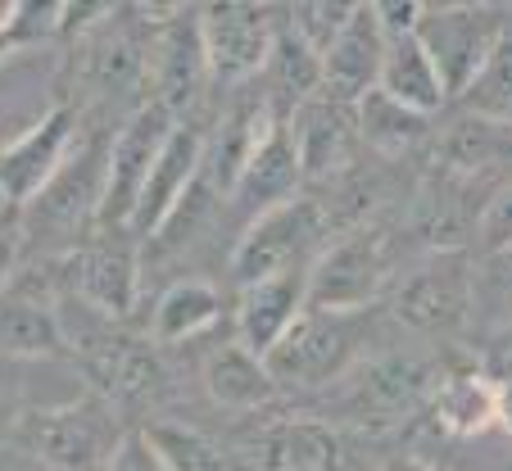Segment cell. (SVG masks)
Wrapping results in <instances>:
<instances>
[{"label": "cell", "mask_w": 512, "mask_h": 471, "mask_svg": "<svg viewBox=\"0 0 512 471\" xmlns=\"http://www.w3.org/2000/svg\"><path fill=\"white\" fill-rule=\"evenodd\" d=\"M14 440L50 471H105L123 435L114 431L105 399H73L59 408L23 413Z\"/></svg>", "instance_id": "6da1fadb"}, {"label": "cell", "mask_w": 512, "mask_h": 471, "mask_svg": "<svg viewBox=\"0 0 512 471\" xmlns=\"http://www.w3.org/2000/svg\"><path fill=\"white\" fill-rule=\"evenodd\" d=\"M177 118L164 105L145 100L123 127H118L114 145L105 154V191H100V213L96 222L105 231H123L132 227V213L145 195V182L155 173L159 154H164L168 136H173Z\"/></svg>", "instance_id": "7a4b0ae2"}, {"label": "cell", "mask_w": 512, "mask_h": 471, "mask_svg": "<svg viewBox=\"0 0 512 471\" xmlns=\"http://www.w3.org/2000/svg\"><path fill=\"white\" fill-rule=\"evenodd\" d=\"M503 37V10L494 5H426L417 23V41L435 59L449 96H467L476 87Z\"/></svg>", "instance_id": "3957f363"}, {"label": "cell", "mask_w": 512, "mask_h": 471, "mask_svg": "<svg viewBox=\"0 0 512 471\" xmlns=\"http://www.w3.org/2000/svg\"><path fill=\"white\" fill-rule=\"evenodd\" d=\"M200 41L204 59H209L213 82H250L254 73L272 64L277 50V14L268 5H245V0H218V5H200Z\"/></svg>", "instance_id": "277c9868"}, {"label": "cell", "mask_w": 512, "mask_h": 471, "mask_svg": "<svg viewBox=\"0 0 512 471\" xmlns=\"http://www.w3.org/2000/svg\"><path fill=\"white\" fill-rule=\"evenodd\" d=\"M363 345L358 313H318L304 308V318L286 331L268 354V372L277 385H327L349 372Z\"/></svg>", "instance_id": "5b68a950"}, {"label": "cell", "mask_w": 512, "mask_h": 471, "mask_svg": "<svg viewBox=\"0 0 512 471\" xmlns=\"http://www.w3.org/2000/svg\"><path fill=\"white\" fill-rule=\"evenodd\" d=\"M390 254L381 231H354L309 268V308L318 313H363L386 290Z\"/></svg>", "instance_id": "8992f818"}, {"label": "cell", "mask_w": 512, "mask_h": 471, "mask_svg": "<svg viewBox=\"0 0 512 471\" xmlns=\"http://www.w3.org/2000/svg\"><path fill=\"white\" fill-rule=\"evenodd\" d=\"M318 236H322V209L313 200H286V204H277V209L259 213L232 254L236 281L254 286V281L295 272L304 250H309Z\"/></svg>", "instance_id": "52a82bcc"}, {"label": "cell", "mask_w": 512, "mask_h": 471, "mask_svg": "<svg viewBox=\"0 0 512 471\" xmlns=\"http://www.w3.org/2000/svg\"><path fill=\"white\" fill-rule=\"evenodd\" d=\"M78 118L68 105H55L50 114H41L37 123L23 136H14L5 150H0V200L5 204H32L50 191L59 173L68 164V145L78 132Z\"/></svg>", "instance_id": "ba28073f"}, {"label": "cell", "mask_w": 512, "mask_h": 471, "mask_svg": "<svg viewBox=\"0 0 512 471\" xmlns=\"http://www.w3.org/2000/svg\"><path fill=\"white\" fill-rule=\"evenodd\" d=\"M395 318L408 331L422 336H440V331H458L472 308V272H467L463 254H435L417 272H408L395 290Z\"/></svg>", "instance_id": "9c48e42d"}, {"label": "cell", "mask_w": 512, "mask_h": 471, "mask_svg": "<svg viewBox=\"0 0 512 471\" xmlns=\"http://www.w3.org/2000/svg\"><path fill=\"white\" fill-rule=\"evenodd\" d=\"M82 367L96 381L100 399H114V404H141V399L159 395V381H164V367H159L155 349L136 336L105 327L96 336H87L78 345Z\"/></svg>", "instance_id": "30bf717a"}, {"label": "cell", "mask_w": 512, "mask_h": 471, "mask_svg": "<svg viewBox=\"0 0 512 471\" xmlns=\"http://www.w3.org/2000/svg\"><path fill=\"white\" fill-rule=\"evenodd\" d=\"M381 64H386V32H381L372 5H358L354 19L345 23V32H340V37L331 41V50L322 55V91L318 96L354 109L363 96L377 91Z\"/></svg>", "instance_id": "8fae6325"}, {"label": "cell", "mask_w": 512, "mask_h": 471, "mask_svg": "<svg viewBox=\"0 0 512 471\" xmlns=\"http://www.w3.org/2000/svg\"><path fill=\"white\" fill-rule=\"evenodd\" d=\"M204 168V136L195 127L177 123L173 136H168L164 154H159L155 173L145 182V195L132 213V236H159V231L173 222V213L191 200V186Z\"/></svg>", "instance_id": "7c38bea8"}, {"label": "cell", "mask_w": 512, "mask_h": 471, "mask_svg": "<svg viewBox=\"0 0 512 471\" xmlns=\"http://www.w3.org/2000/svg\"><path fill=\"white\" fill-rule=\"evenodd\" d=\"M309 308V272H281V277L241 286V304H236V336L250 354L268 358L272 349L286 340V331L304 318Z\"/></svg>", "instance_id": "4fadbf2b"}, {"label": "cell", "mask_w": 512, "mask_h": 471, "mask_svg": "<svg viewBox=\"0 0 512 471\" xmlns=\"http://www.w3.org/2000/svg\"><path fill=\"white\" fill-rule=\"evenodd\" d=\"M435 390H440V376L426 358H381L363 372L354 390V413L363 422H404V417L431 408Z\"/></svg>", "instance_id": "5bb4252c"}, {"label": "cell", "mask_w": 512, "mask_h": 471, "mask_svg": "<svg viewBox=\"0 0 512 471\" xmlns=\"http://www.w3.org/2000/svg\"><path fill=\"white\" fill-rule=\"evenodd\" d=\"M68 281H73V295H78L91 313H100L105 322H123L136 308V295H141L136 254L114 241H100V245H91V250L73 254Z\"/></svg>", "instance_id": "9a60e30c"}, {"label": "cell", "mask_w": 512, "mask_h": 471, "mask_svg": "<svg viewBox=\"0 0 512 471\" xmlns=\"http://www.w3.org/2000/svg\"><path fill=\"white\" fill-rule=\"evenodd\" d=\"M304 182L300 168V150H295V136H290V118H272L263 127L259 145L250 150L241 168V182H236V200L254 213H268L277 204L295 200V186Z\"/></svg>", "instance_id": "2e32d148"}, {"label": "cell", "mask_w": 512, "mask_h": 471, "mask_svg": "<svg viewBox=\"0 0 512 471\" xmlns=\"http://www.w3.org/2000/svg\"><path fill=\"white\" fill-rule=\"evenodd\" d=\"M290 136L300 150L304 177H331L349 164L358 136V118L349 105H336L327 96H313L290 109Z\"/></svg>", "instance_id": "e0dca14e"}, {"label": "cell", "mask_w": 512, "mask_h": 471, "mask_svg": "<svg viewBox=\"0 0 512 471\" xmlns=\"http://www.w3.org/2000/svg\"><path fill=\"white\" fill-rule=\"evenodd\" d=\"M204 77H209V59H204L200 19L195 14H177L159 28L155 41V105L168 114H182L195 96H200Z\"/></svg>", "instance_id": "ac0fdd59"}, {"label": "cell", "mask_w": 512, "mask_h": 471, "mask_svg": "<svg viewBox=\"0 0 512 471\" xmlns=\"http://www.w3.org/2000/svg\"><path fill=\"white\" fill-rule=\"evenodd\" d=\"M377 91H386L390 100H399V105L417 109V114H440L449 100L445 91V77H440V68H435V59L426 55V46L413 37H390L386 41V64H381V82Z\"/></svg>", "instance_id": "d6986e66"}, {"label": "cell", "mask_w": 512, "mask_h": 471, "mask_svg": "<svg viewBox=\"0 0 512 471\" xmlns=\"http://www.w3.org/2000/svg\"><path fill=\"white\" fill-rule=\"evenodd\" d=\"M263 471H345V444L327 422H277L259 444Z\"/></svg>", "instance_id": "ffe728a7"}, {"label": "cell", "mask_w": 512, "mask_h": 471, "mask_svg": "<svg viewBox=\"0 0 512 471\" xmlns=\"http://www.w3.org/2000/svg\"><path fill=\"white\" fill-rule=\"evenodd\" d=\"M204 390L218 408H232V413H250V408H263L277 390L268 372V358L250 354V349L236 340V345L213 349L204 358Z\"/></svg>", "instance_id": "44dd1931"}, {"label": "cell", "mask_w": 512, "mask_h": 471, "mask_svg": "<svg viewBox=\"0 0 512 471\" xmlns=\"http://www.w3.org/2000/svg\"><path fill=\"white\" fill-rule=\"evenodd\" d=\"M431 417H435V426L445 435H454V440L485 435L490 426H499V381H490V376H481V372L445 376L431 399Z\"/></svg>", "instance_id": "7402d4cb"}, {"label": "cell", "mask_w": 512, "mask_h": 471, "mask_svg": "<svg viewBox=\"0 0 512 471\" xmlns=\"http://www.w3.org/2000/svg\"><path fill=\"white\" fill-rule=\"evenodd\" d=\"M64 345L59 308H46L37 299H5L0 304V358H46Z\"/></svg>", "instance_id": "603a6c76"}, {"label": "cell", "mask_w": 512, "mask_h": 471, "mask_svg": "<svg viewBox=\"0 0 512 471\" xmlns=\"http://www.w3.org/2000/svg\"><path fill=\"white\" fill-rule=\"evenodd\" d=\"M354 118H358V136L381 154H408L413 145L426 141V132H431V118L408 109V105H399V100H390L386 91H372V96L358 100Z\"/></svg>", "instance_id": "cb8c5ba5"}, {"label": "cell", "mask_w": 512, "mask_h": 471, "mask_svg": "<svg viewBox=\"0 0 512 471\" xmlns=\"http://www.w3.org/2000/svg\"><path fill=\"white\" fill-rule=\"evenodd\" d=\"M223 313V299L209 281H177L159 295V308H155V340L159 345H182V340L200 336L218 322Z\"/></svg>", "instance_id": "d4e9b609"}, {"label": "cell", "mask_w": 512, "mask_h": 471, "mask_svg": "<svg viewBox=\"0 0 512 471\" xmlns=\"http://www.w3.org/2000/svg\"><path fill=\"white\" fill-rule=\"evenodd\" d=\"M87 77L105 96H123L145 82V46L127 28H100L87 46Z\"/></svg>", "instance_id": "484cf974"}, {"label": "cell", "mask_w": 512, "mask_h": 471, "mask_svg": "<svg viewBox=\"0 0 512 471\" xmlns=\"http://www.w3.org/2000/svg\"><path fill=\"white\" fill-rule=\"evenodd\" d=\"M440 154L454 173H481V168L508 164L512 159V127L481 114H463L440 141Z\"/></svg>", "instance_id": "4316f807"}, {"label": "cell", "mask_w": 512, "mask_h": 471, "mask_svg": "<svg viewBox=\"0 0 512 471\" xmlns=\"http://www.w3.org/2000/svg\"><path fill=\"white\" fill-rule=\"evenodd\" d=\"M155 453L164 458L168 471H227L223 453L213 449L200 431H186L177 422H159V426H145Z\"/></svg>", "instance_id": "83f0119b"}, {"label": "cell", "mask_w": 512, "mask_h": 471, "mask_svg": "<svg viewBox=\"0 0 512 471\" xmlns=\"http://www.w3.org/2000/svg\"><path fill=\"white\" fill-rule=\"evenodd\" d=\"M467 105H472V114L512 127V37L499 41L494 59L485 64V73L476 77V87L467 91Z\"/></svg>", "instance_id": "f1b7e54d"}, {"label": "cell", "mask_w": 512, "mask_h": 471, "mask_svg": "<svg viewBox=\"0 0 512 471\" xmlns=\"http://www.w3.org/2000/svg\"><path fill=\"white\" fill-rule=\"evenodd\" d=\"M354 10L358 5H300L295 10V19H290V28L300 32L304 41H309L318 55H327L331 50V41L345 32V23L354 19Z\"/></svg>", "instance_id": "f546056e"}, {"label": "cell", "mask_w": 512, "mask_h": 471, "mask_svg": "<svg viewBox=\"0 0 512 471\" xmlns=\"http://www.w3.org/2000/svg\"><path fill=\"white\" fill-rule=\"evenodd\" d=\"M105 471H168V467L155 453L145 426H136V431H123V440H118V449H114V458H109Z\"/></svg>", "instance_id": "4dcf8cb0"}, {"label": "cell", "mask_w": 512, "mask_h": 471, "mask_svg": "<svg viewBox=\"0 0 512 471\" xmlns=\"http://www.w3.org/2000/svg\"><path fill=\"white\" fill-rule=\"evenodd\" d=\"M481 245H485V254H499V250H508V245H512V182L503 186L490 204H485V213H481Z\"/></svg>", "instance_id": "1f68e13d"}, {"label": "cell", "mask_w": 512, "mask_h": 471, "mask_svg": "<svg viewBox=\"0 0 512 471\" xmlns=\"http://www.w3.org/2000/svg\"><path fill=\"white\" fill-rule=\"evenodd\" d=\"M23 426V390H19V376H14L10 358H0V444L14 440Z\"/></svg>", "instance_id": "d6a6232c"}, {"label": "cell", "mask_w": 512, "mask_h": 471, "mask_svg": "<svg viewBox=\"0 0 512 471\" xmlns=\"http://www.w3.org/2000/svg\"><path fill=\"white\" fill-rule=\"evenodd\" d=\"M372 14H377L381 32H386V41H390V37H413L417 23H422V14H426V5H413V0L390 5V0H381V5H372Z\"/></svg>", "instance_id": "836d02e7"}, {"label": "cell", "mask_w": 512, "mask_h": 471, "mask_svg": "<svg viewBox=\"0 0 512 471\" xmlns=\"http://www.w3.org/2000/svg\"><path fill=\"white\" fill-rule=\"evenodd\" d=\"M14 254H19V241H14V231L0 227V286H5V281H10V272H14Z\"/></svg>", "instance_id": "e575fe53"}, {"label": "cell", "mask_w": 512, "mask_h": 471, "mask_svg": "<svg viewBox=\"0 0 512 471\" xmlns=\"http://www.w3.org/2000/svg\"><path fill=\"white\" fill-rule=\"evenodd\" d=\"M19 50V37H14V5H0V59Z\"/></svg>", "instance_id": "d590c367"}, {"label": "cell", "mask_w": 512, "mask_h": 471, "mask_svg": "<svg viewBox=\"0 0 512 471\" xmlns=\"http://www.w3.org/2000/svg\"><path fill=\"white\" fill-rule=\"evenodd\" d=\"M499 426L512 435V381H499Z\"/></svg>", "instance_id": "8d00e7d4"}, {"label": "cell", "mask_w": 512, "mask_h": 471, "mask_svg": "<svg viewBox=\"0 0 512 471\" xmlns=\"http://www.w3.org/2000/svg\"><path fill=\"white\" fill-rule=\"evenodd\" d=\"M381 471H440V467H431V462H422V458H390Z\"/></svg>", "instance_id": "74e56055"}, {"label": "cell", "mask_w": 512, "mask_h": 471, "mask_svg": "<svg viewBox=\"0 0 512 471\" xmlns=\"http://www.w3.org/2000/svg\"><path fill=\"white\" fill-rule=\"evenodd\" d=\"M490 259L499 263V268H503V277H508V286H512V245H508V250H499V254H490Z\"/></svg>", "instance_id": "f35d334b"}]
</instances>
